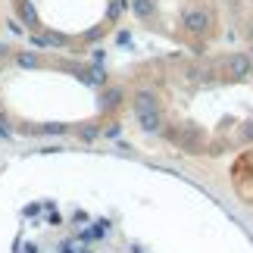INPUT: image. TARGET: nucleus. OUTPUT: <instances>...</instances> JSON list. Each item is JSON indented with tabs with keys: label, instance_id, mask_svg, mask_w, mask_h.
<instances>
[{
	"label": "nucleus",
	"instance_id": "20e7f679",
	"mask_svg": "<svg viewBox=\"0 0 253 253\" xmlns=\"http://www.w3.org/2000/svg\"><path fill=\"white\" fill-rule=\"evenodd\" d=\"M134 13H138L141 19H150L153 16V3L150 0H134Z\"/></svg>",
	"mask_w": 253,
	"mask_h": 253
},
{
	"label": "nucleus",
	"instance_id": "f257e3e1",
	"mask_svg": "<svg viewBox=\"0 0 253 253\" xmlns=\"http://www.w3.org/2000/svg\"><path fill=\"white\" fill-rule=\"evenodd\" d=\"M134 116H138L141 128H144V131H150V134H157V131L163 128L160 103H157V97H153L150 91H141L138 97H134Z\"/></svg>",
	"mask_w": 253,
	"mask_h": 253
},
{
	"label": "nucleus",
	"instance_id": "6e6552de",
	"mask_svg": "<svg viewBox=\"0 0 253 253\" xmlns=\"http://www.w3.org/2000/svg\"><path fill=\"white\" fill-rule=\"evenodd\" d=\"M241 138H244V141H253V125H250V128H244V134H241Z\"/></svg>",
	"mask_w": 253,
	"mask_h": 253
},
{
	"label": "nucleus",
	"instance_id": "1a4fd4ad",
	"mask_svg": "<svg viewBox=\"0 0 253 253\" xmlns=\"http://www.w3.org/2000/svg\"><path fill=\"white\" fill-rule=\"evenodd\" d=\"M250 41H253V28H250Z\"/></svg>",
	"mask_w": 253,
	"mask_h": 253
},
{
	"label": "nucleus",
	"instance_id": "0eeeda50",
	"mask_svg": "<svg viewBox=\"0 0 253 253\" xmlns=\"http://www.w3.org/2000/svg\"><path fill=\"white\" fill-rule=\"evenodd\" d=\"M38 60H35V56L32 53H22V56H19V66H35Z\"/></svg>",
	"mask_w": 253,
	"mask_h": 253
},
{
	"label": "nucleus",
	"instance_id": "7ed1b4c3",
	"mask_svg": "<svg viewBox=\"0 0 253 253\" xmlns=\"http://www.w3.org/2000/svg\"><path fill=\"white\" fill-rule=\"evenodd\" d=\"M225 69H228V75H247L253 69V60L247 53H235V56L225 60Z\"/></svg>",
	"mask_w": 253,
	"mask_h": 253
},
{
	"label": "nucleus",
	"instance_id": "39448f33",
	"mask_svg": "<svg viewBox=\"0 0 253 253\" xmlns=\"http://www.w3.org/2000/svg\"><path fill=\"white\" fill-rule=\"evenodd\" d=\"M122 103V91L116 87V91H106V97H103V106L106 110H113V106H119Z\"/></svg>",
	"mask_w": 253,
	"mask_h": 253
},
{
	"label": "nucleus",
	"instance_id": "423d86ee",
	"mask_svg": "<svg viewBox=\"0 0 253 253\" xmlns=\"http://www.w3.org/2000/svg\"><path fill=\"white\" fill-rule=\"evenodd\" d=\"M19 9H22V19H25V22H28V25H35V9L28 6V3H19Z\"/></svg>",
	"mask_w": 253,
	"mask_h": 253
},
{
	"label": "nucleus",
	"instance_id": "f03ea898",
	"mask_svg": "<svg viewBox=\"0 0 253 253\" xmlns=\"http://www.w3.org/2000/svg\"><path fill=\"white\" fill-rule=\"evenodd\" d=\"M184 25H188L194 35H207V32H210V25H212V19H210L207 9L194 6V9H188V13H184Z\"/></svg>",
	"mask_w": 253,
	"mask_h": 253
}]
</instances>
